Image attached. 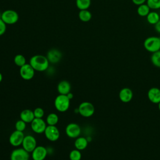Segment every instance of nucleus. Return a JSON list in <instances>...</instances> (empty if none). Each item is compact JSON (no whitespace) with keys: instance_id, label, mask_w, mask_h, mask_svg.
I'll list each match as a JSON object with an SVG mask.
<instances>
[{"instance_id":"7","label":"nucleus","mask_w":160,"mask_h":160,"mask_svg":"<svg viewBox=\"0 0 160 160\" xmlns=\"http://www.w3.org/2000/svg\"><path fill=\"white\" fill-rule=\"evenodd\" d=\"M35 74V70L30 65V64H26L20 67L19 74L21 77L26 81L31 80L33 78Z\"/></svg>"},{"instance_id":"30","label":"nucleus","mask_w":160,"mask_h":160,"mask_svg":"<svg viewBox=\"0 0 160 160\" xmlns=\"http://www.w3.org/2000/svg\"><path fill=\"white\" fill-rule=\"evenodd\" d=\"M35 118H42L44 115V111L41 108H36L33 111Z\"/></svg>"},{"instance_id":"10","label":"nucleus","mask_w":160,"mask_h":160,"mask_svg":"<svg viewBox=\"0 0 160 160\" xmlns=\"http://www.w3.org/2000/svg\"><path fill=\"white\" fill-rule=\"evenodd\" d=\"M24 136L23 132L15 130L11 134L9 138V142L10 144L14 147L19 146L22 145Z\"/></svg>"},{"instance_id":"17","label":"nucleus","mask_w":160,"mask_h":160,"mask_svg":"<svg viewBox=\"0 0 160 160\" xmlns=\"http://www.w3.org/2000/svg\"><path fill=\"white\" fill-rule=\"evenodd\" d=\"M71 86L70 83L66 80H62L60 81L57 86V90L59 94L67 95L71 92Z\"/></svg>"},{"instance_id":"3","label":"nucleus","mask_w":160,"mask_h":160,"mask_svg":"<svg viewBox=\"0 0 160 160\" xmlns=\"http://www.w3.org/2000/svg\"><path fill=\"white\" fill-rule=\"evenodd\" d=\"M146 51L150 52H154L160 50V38L157 36H150L147 38L143 43Z\"/></svg>"},{"instance_id":"25","label":"nucleus","mask_w":160,"mask_h":160,"mask_svg":"<svg viewBox=\"0 0 160 160\" xmlns=\"http://www.w3.org/2000/svg\"><path fill=\"white\" fill-rule=\"evenodd\" d=\"M151 60L154 66L157 68H160V50L152 54Z\"/></svg>"},{"instance_id":"27","label":"nucleus","mask_w":160,"mask_h":160,"mask_svg":"<svg viewBox=\"0 0 160 160\" xmlns=\"http://www.w3.org/2000/svg\"><path fill=\"white\" fill-rule=\"evenodd\" d=\"M81 152L79 150L77 149L72 150L69 154V158L70 160H81Z\"/></svg>"},{"instance_id":"13","label":"nucleus","mask_w":160,"mask_h":160,"mask_svg":"<svg viewBox=\"0 0 160 160\" xmlns=\"http://www.w3.org/2000/svg\"><path fill=\"white\" fill-rule=\"evenodd\" d=\"M48 154V149L42 146H37L31 152L33 160H44Z\"/></svg>"},{"instance_id":"23","label":"nucleus","mask_w":160,"mask_h":160,"mask_svg":"<svg viewBox=\"0 0 160 160\" xmlns=\"http://www.w3.org/2000/svg\"><path fill=\"white\" fill-rule=\"evenodd\" d=\"M59 121V117L56 113H50L48 115L46 122L48 125L49 126H56Z\"/></svg>"},{"instance_id":"2","label":"nucleus","mask_w":160,"mask_h":160,"mask_svg":"<svg viewBox=\"0 0 160 160\" xmlns=\"http://www.w3.org/2000/svg\"><path fill=\"white\" fill-rule=\"evenodd\" d=\"M70 101L71 100L68 98L67 95L59 94L54 99V107L59 112H66L69 108Z\"/></svg>"},{"instance_id":"31","label":"nucleus","mask_w":160,"mask_h":160,"mask_svg":"<svg viewBox=\"0 0 160 160\" xmlns=\"http://www.w3.org/2000/svg\"><path fill=\"white\" fill-rule=\"evenodd\" d=\"M6 30V24L0 18V36L3 35Z\"/></svg>"},{"instance_id":"14","label":"nucleus","mask_w":160,"mask_h":160,"mask_svg":"<svg viewBox=\"0 0 160 160\" xmlns=\"http://www.w3.org/2000/svg\"><path fill=\"white\" fill-rule=\"evenodd\" d=\"M46 57L49 62L56 64L61 60L62 53L57 49H51L48 51Z\"/></svg>"},{"instance_id":"18","label":"nucleus","mask_w":160,"mask_h":160,"mask_svg":"<svg viewBox=\"0 0 160 160\" xmlns=\"http://www.w3.org/2000/svg\"><path fill=\"white\" fill-rule=\"evenodd\" d=\"M19 116H20V119L22 120L26 123H31L33 121V119L35 118L33 111L29 109H26L22 110Z\"/></svg>"},{"instance_id":"34","label":"nucleus","mask_w":160,"mask_h":160,"mask_svg":"<svg viewBox=\"0 0 160 160\" xmlns=\"http://www.w3.org/2000/svg\"><path fill=\"white\" fill-rule=\"evenodd\" d=\"M67 96H68V98L70 100L73 98V94H72V93H71V92H69V93L67 94Z\"/></svg>"},{"instance_id":"5","label":"nucleus","mask_w":160,"mask_h":160,"mask_svg":"<svg viewBox=\"0 0 160 160\" xmlns=\"http://www.w3.org/2000/svg\"><path fill=\"white\" fill-rule=\"evenodd\" d=\"M1 18L6 24H13L18 22L19 15L14 10L8 9L2 12L1 14Z\"/></svg>"},{"instance_id":"33","label":"nucleus","mask_w":160,"mask_h":160,"mask_svg":"<svg viewBox=\"0 0 160 160\" xmlns=\"http://www.w3.org/2000/svg\"><path fill=\"white\" fill-rule=\"evenodd\" d=\"M154 29L157 32L160 34V20L154 25Z\"/></svg>"},{"instance_id":"26","label":"nucleus","mask_w":160,"mask_h":160,"mask_svg":"<svg viewBox=\"0 0 160 160\" xmlns=\"http://www.w3.org/2000/svg\"><path fill=\"white\" fill-rule=\"evenodd\" d=\"M14 62L16 66L21 67L26 64V60L23 55L17 54L14 58Z\"/></svg>"},{"instance_id":"12","label":"nucleus","mask_w":160,"mask_h":160,"mask_svg":"<svg viewBox=\"0 0 160 160\" xmlns=\"http://www.w3.org/2000/svg\"><path fill=\"white\" fill-rule=\"evenodd\" d=\"M22 148L28 152H32L37 146L36 139L32 135L25 136L22 143Z\"/></svg>"},{"instance_id":"6","label":"nucleus","mask_w":160,"mask_h":160,"mask_svg":"<svg viewBox=\"0 0 160 160\" xmlns=\"http://www.w3.org/2000/svg\"><path fill=\"white\" fill-rule=\"evenodd\" d=\"M47 127V123L42 118H34L31 122V128L33 132L37 134L44 133Z\"/></svg>"},{"instance_id":"4","label":"nucleus","mask_w":160,"mask_h":160,"mask_svg":"<svg viewBox=\"0 0 160 160\" xmlns=\"http://www.w3.org/2000/svg\"><path fill=\"white\" fill-rule=\"evenodd\" d=\"M78 108L79 114L84 118H89L92 116L95 111L93 104L91 102L88 101L81 102Z\"/></svg>"},{"instance_id":"8","label":"nucleus","mask_w":160,"mask_h":160,"mask_svg":"<svg viewBox=\"0 0 160 160\" xmlns=\"http://www.w3.org/2000/svg\"><path fill=\"white\" fill-rule=\"evenodd\" d=\"M81 132V128L79 124L75 122L68 124L65 129L66 135L70 138H77L79 136Z\"/></svg>"},{"instance_id":"11","label":"nucleus","mask_w":160,"mask_h":160,"mask_svg":"<svg viewBox=\"0 0 160 160\" xmlns=\"http://www.w3.org/2000/svg\"><path fill=\"white\" fill-rule=\"evenodd\" d=\"M29 152L22 148H16L12 151L10 156V160H29Z\"/></svg>"},{"instance_id":"9","label":"nucleus","mask_w":160,"mask_h":160,"mask_svg":"<svg viewBox=\"0 0 160 160\" xmlns=\"http://www.w3.org/2000/svg\"><path fill=\"white\" fill-rule=\"evenodd\" d=\"M44 133L46 138L49 141L52 142L57 141L60 136L59 131L56 126L48 125Z\"/></svg>"},{"instance_id":"16","label":"nucleus","mask_w":160,"mask_h":160,"mask_svg":"<svg viewBox=\"0 0 160 160\" xmlns=\"http://www.w3.org/2000/svg\"><path fill=\"white\" fill-rule=\"evenodd\" d=\"M132 96V91L128 88H122L119 93V98L120 100L123 102H129L130 101H131Z\"/></svg>"},{"instance_id":"21","label":"nucleus","mask_w":160,"mask_h":160,"mask_svg":"<svg viewBox=\"0 0 160 160\" xmlns=\"http://www.w3.org/2000/svg\"><path fill=\"white\" fill-rule=\"evenodd\" d=\"M150 8L147 5V4L144 3L138 6L137 8V13L139 16L141 17H146L148 14L150 12Z\"/></svg>"},{"instance_id":"22","label":"nucleus","mask_w":160,"mask_h":160,"mask_svg":"<svg viewBox=\"0 0 160 160\" xmlns=\"http://www.w3.org/2000/svg\"><path fill=\"white\" fill-rule=\"evenodd\" d=\"M79 19L82 22H88L91 19L92 14L88 9L80 10L78 14Z\"/></svg>"},{"instance_id":"24","label":"nucleus","mask_w":160,"mask_h":160,"mask_svg":"<svg viewBox=\"0 0 160 160\" xmlns=\"http://www.w3.org/2000/svg\"><path fill=\"white\" fill-rule=\"evenodd\" d=\"M91 0H76V4L79 10L88 9L91 6Z\"/></svg>"},{"instance_id":"36","label":"nucleus","mask_w":160,"mask_h":160,"mask_svg":"<svg viewBox=\"0 0 160 160\" xmlns=\"http://www.w3.org/2000/svg\"><path fill=\"white\" fill-rule=\"evenodd\" d=\"M158 108H159V109L160 111V102L158 103Z\"/></svg>"},{"instance_id":"32","label":"nucleus","mask_w":160,"mask_h":160,"mask_svg":"<svg viewBox=\"0 0 160 160\" xmlns=\"http://www.w3.org/2000/svg\"><path fill=\"white\" fill-rule=\"evenodd\" d=\"M132 2H133L134 4L137 5V6H139L141 4H144L147 0H131Z\"/></svg>"},{"instance_id":"1","label":"nucleus","mask_w":160,"mask_h":160,"mask_svg":"<svg viewBox=\"0 0 160 160\" xmlns=\"http://www.w3.org/2000/svg\"><path fill=\"white\" fill-rule=\"evenodd\" d=\"M29 64L35 71L42 72L48 69L49 62L46 56L36 54L31 58Z\"/></svg>"},{"instance_id":"20","label":"nucleus","mask_w":160,"mask_h":160,"mask_svg":"<svg viewBox=\"0 0 160 160\" xmlns=\"http://www.w3.org/2000/svg\"><path fill=\"white\" fill-rule=\"evenodd\" d=\"M146 19L148 23H149L150 24L155 25L160 20V16L157 12L150 11L146 16Z\"/></svg>"},{"instance_id":"15","label":"nucleus","mask_w":160,"mask_h":160,"mask_svg":"<svg viewBox=\"0 0 160 160\" xmlns=\"http://www.w3.org/2000/svg\"><path fill=\"white\" fill-rule=\"evenodd\" d=\"M148 97L151 102L158 104L160 102V89L158 88H152L148 92Z\"/></svg>"},{"instance_id":"29","label":"nucleus","mask_w":160,"mask_h":160,"mask_svg":"<svg viewBox=\"0 0 160 160\" xmlns=\"http://www.w3.org/2000/svg\"><path fill=\"white\" fill-rule=\"evenodd\" d=\"M26 128V122L23 121L21 119H19L16 121L15 124V129L16 130L23 132Z\"/></svg>"},{"instance_id":"28","label":"nucleus","mask_w":160,"mask_h":160,"mask_svg":"<svg viewBox=\"0 0 160 160\" xmlns=\"http://www.w3.org/2000/svg\"><path fill=\"white\" fill-rule=\"evenodd\" d=\"M146 4L151 9H160V0H147Z\"/></svg>"},{"instance_id":"35","label":"nucleus","mask_w":160,"mask_h":160,"mask_svg":"<svg viewBox=\"0 0 160 160\" xmlns=\"http://www.w3.org/2000/svg\"><path fill=\"white\" fill-rule=\"evenodd\" d=\"M2 74H1V72H0V82L2 81Z\"/></svg>"},{"instance_id":"19","label":"nucleus","mask_w":160,"mask_h":160,"mask_svg":"<svg viewBox=\"0 0 160 160\" xmlns=\"http://www.w3.org/2000/svg\"><path fill=\"white\" fill-rule=\"evenodd\" d=\"M88 141L86 138L84 137H78L76 138L74 141V147L76 149L81 151L85 149L88 145Z\"/></svg>"}]
</instances>
